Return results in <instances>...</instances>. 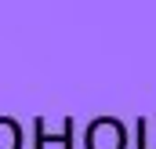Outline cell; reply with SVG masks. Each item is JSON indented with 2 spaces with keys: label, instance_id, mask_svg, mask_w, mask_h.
I'll list each match as a JSON object with an SVG mask.
<instances>
[{
  "label": "cell",
  "instance_id": "cell-1",
  "mask_svg": "<svg viewBox=\"0 0 156 149\" xmlns=\"http://www.w3.org/2000/svg\"><path fill=\"white\" fill-rule=\"evenodd\" d=\"M127 146V131L116 116H98L87 127V149H123Z\"/></svg>",
  "mask_w": 156,
  "mask_h": 149
},
{
  "label": "cell",
  "instance_id": "cell-3",
  "mask_svg": "<svg viewBox=\"0 0 156 149\" xmlns=\"http://www.w3.org/2000/svg\"><path fill=\"white\" fill-rule=\"evenodd\" d=\"M149 146H153V142H149V120L142 116V120H138V149H149Z\"/></svg>",
  "mask_w": 156,
  "mask_h": 149
},
{
  "label": "cell",
  "instance_id": "cell-2",
  "mask_svg": "<svg viewBox=\"0 0 156 149\" xmlns=\"http://www.w3.org/2000/svg\"><path fill=\"white\" fill-rule=\"evenodd\" d=\"M0 149H18V127L0 120Z\"/></svg>",
  "mask_w": 156,
  "mask_h": 149
}]
</instances>
